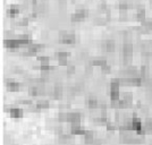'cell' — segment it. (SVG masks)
<instances>
[{"mask_svg":"<svg viewBox=\"0 0 152 145\" xmlns=\"http://www.w3.org/2000/svg\"><path fill=\"white\" fill-rule=\"evenodd\" d=\"M75 35L74 34H67V33H61L60 34V43H65V44H73L75 43Z\"/></svg>","mask_w":152,"mask_h":145,"instance_id":"6da1fadb","label":"cell"},{"mask_svg":"<svg viewBox=\"0 0 152 145\" xmlns=\"http://www.w3.org/2000/svg\"><path fill=\"white\" fill-rule=\"evenodd\" d=\"M67 121L70 122L72 125H80V122H81V116L77 112H70V114H68Z\"/></svg>","mask_w":152,"mask_h":145,"instance_id":"7a4b0ae2","label":"cell"},{"mask_svg":"<svg viewBox=\"0 0 152 145\" xmlns=\"http://www.w3.org/2000/svg\"><path fill=\"white\" fill-rule=\"evenodd\" d=\"M5 45H6L7 48L11 49V50H15V49L19 48L21 43H19L18 40H6V41H5Z\"/></svg>","mask_w":152,"mask_h":145,"instance_id":"3957f363","label":"cell"},{"mask_svg":"<svg viewBox=\"0 0 152 145\" xmlns=\"http://www.w3.org/2000/svg\"><path fill=\"white\" fill-rule=\"evenodd\" d=\"M132 126H133V130H136L137 133L143 128V127H142L141 120H140L139 118H136V117H133V118H132Z\"/></svg>","mask_w":152,"mask_h":145,"instance_id":"277c9868","label":"cell"},{"mask_svg":"<svg viewBox=\"0 0 152 145\" xmlns=\"http://www.w3.org/2000/svg\"><path fill=\"white\" fill-rule=\"evenodd\" d=\"M103 48H104L106 51H108V52H112V51H115L116 44H115V42H114L112 40H109V41H107V42L103 44Z\"/></svg>","mask_w":152,"mask_h":145,"instance_id":"5b68a950","label":"cell"},{"mask_svg":"<svg viewBox=\"0 0 152 145\" xmlns=\"http://www.w3.org/2000/svg\"><path fill=\"white\" fill-rule=\"evenodd\" d=\"M72 133L74 135H84L85 132L81 127V125H72Z\"/></svg>","mask_w":152,"mask_h":145,"instance_id":"8992f818","label":"cell"},{"mask_svg":"<svg viewBox=\"0 0 152 145\" xmlns=\"http://www.w3.org/2000/svg\"><path fill=\"white\" fill-rule=\"evenodd\" d=\"M42 48H43V45H41V44H30L29 48H27V51H30L31 53L35 55L36 52L41 51Z\"/></svg>","mask_w":152,"mask_h":145,"instance_id":"52a82bcc","label":"cell"},{"mask_svg":"<svg viewBox=\"0 0 152 145\" xmlns=\"http://www.w3.org/2000/svg\"><path fill=\"white\" fill-rule=\"evenodd\" d=\"M9 114H10V117H11V118H21V117H23V111H22L21 109H17V108L10 109Z\"/></svg>","mask_w":152,"mask_h":145,"instance_id":"ba28073f","label":"cell"},{"mask_svg":"<svg viewBox=\"0 0 152 145\" xmlns=\"http://www.w3.org/2000/svg\"><path fill=\"white\" fill-rule=\"evenodd\" d=\"M84 142L86 144H93L94 143V138H93L92 132H85V134H84Z\"/></svg>","mask_w":152,"mask_h":145,"instance_id":"9c48e42d","label":"cell"},{"mask_svg":"<svg viewBox=\"0 0 152 145\" xmlns=\"http://www.w3.org/2000/svg\"><path fill=\"white\" fill-rule=\"evenodd\" d=\"M123 52L124 55H127V56H132V52H133V47L131 43H125L124 47H123Z\"/></svg>","mask_w":152,"mask_h":145,"instance_id":"30bf717a","label":"cell"},{"mask_svg":"<svg viewBox=\"0 0 152 145\" xmlns=\"http://www.w3.org/2000/svg\"><path fill=\"white\" fill-rule=\"evenodd\" d=\"M8 82V90L10 91V92H16V91H18L19 90V84L18 83H15V82H13V81H7Z\"/></svg>","mask_w":152,"mask_h":145,"instance_id":"8fae6325","label":"cell"},{"mask_svg":"<svg viewBox=\"0 0 152 145\" xmlns=\"http://www.w3.org/2000/svg\"><path fill=\"white\" fill-rule=\"evenodd\" d=\"M98 106H99V102H98V100L95 98H89V100H88V107L90 109H95V108H98Z\"/></svg>","mask_w":152,"mask_h":145,"instance_id":"7c38bea8","label":"cell"},{"mask_svg":"<svg viewBox=\"0 0 152 145\" xmlns=\"http://www.w3.org/2000/svg\"><path fill=\"white\" fill-rule=\"evenodd\" d=\"M61 94H62V88H61V86H59V85L55 86V88H54V93H52V96H54L55 99H59V98L61 96Z\"/></svg>","mask_w":152,"mask_h":145,"instance_id":"4fadbf2b","label":"cell"},{"mask_svg":"<svg viewBox=\"0 0 152 145\" xmlns=\"http://www.w3.org/2000/svg\"><path fill=\"white\" fill-rule=\"evenodd\" d=\"M104 65H107V61L104 58H100V59H94L92 61V66H100V67H103Z\"/></svg>","mask_w":152,"mask_h":145,"instance_id":"5bb4252c","label":"cell"},{"mask_svg":"<svg viewBox=\"0 0 152 145\" xmlns=\"http://www.w3.org/2000/svg\"><path fill=\"white\" fill-rule=\"evenodd\" d=\"M75 14L80 17V18H82V19H84L86 16H88V14H89V11L86 10V9H77L76 11H75Z\"/></svg>","mask_w":152,"mask_h":145,"instance_id":"9a60e30c","label":"cell"},{"mask_svg":"<svg viewBox=\"0 0 152 145\" xmlns=\"http://www.w3.org/2000/svg\"><path fill=\"white\" fill-rule=\"evenodd\" d=\"M127 104H128V107H131V104H132V101H133V96H132V94L131 93H125L124 94V99H123Z\"/></svg>","mask_w":152,"mask_h":145,"instance_id":"2e32d148","label":"cell"},{"mask_svg":"<svg viewBox=\"0 0 152 145\" xmlns=\"http://www.w3.org/2000/svg\"><path fill=\"white\" fill-rule=\"evenodd\" d=\"M36 108L37 109H47V108H49V101H39L36 103Z\"/></svg>","mask_w":152,"mask_h":145,"instance_id":"e0dca14e","label":"cell"},{"mask_svg":"<svg viewBox=\"0 0 152 145\" xmlns=\"http://www.w3.org/2000/svg\"><path fill=\"white\" fill-rule=\"evenodd\" d=\"M111 101H119V91H110Z\"/></svg>","mask_w":152,"mask_h":145,"instance_id":"ac0fdd59","label":"cell"},{"mask_svg":"<svg viewBox=\"0 0 152 145\" xmlns=\"http://www.w3.org/2000/svg\"><path fill=\"white\" fill-rule=\"evenodd\" d=\"M17 14H18V8H17L16 6H13V7L8 10V15H9L10 17H15Z\"/></svg>","mask_w":152,"mask_h":145,"instance_id":"d6986e66","label":"cell"},{"mask_svg":"<svg viewBox=\"0 0 152 145\" xmlns=\"http://www.w3.org/2000/svg\"><path fill=\"white\" fill-rule=\"evenodd\" d=\"M142 25H143V27H145V29H152V21L151 19H143V21H142Z\"/></svg>","mask_w":152,"mask_h":145,"instance_id":"ffe728a7","label":"cell"},{"mask_svg":"<svg viewBox=\"0 0 152 145\" xmlns=\"http://www.w3.org/2000/svg\"><path fill=\"white\" fill-rule=\"evenodd\" d=\"M94 122H95L96 125H104V124H108L107 119H106V118H103V117L95 118V119H94Z\"/></svg>","mask_w":152,"mask_h":145,"instance_id":"44dd1931","label":"cell"},{"mask_svg":"<svg viewBox=\"0 0 152 145\" xmlns=\"http://www.w3.org/2000/svg\"><path fill=\"white\" fill-rule=\"evenodd\" d=\"M29 93H30V95H32V96H36L39 94V88L36 86H31L29 88Z\"/></svg>","mask_w":152,"mask_h":145,"instance_id":"7402d4cb","label":"cell"},{"mask_svg":"<svg viewBox=\"0 0 152 145\" xmlns=\"http://www.w3.org/2000/svg\"><path fill=\"white\" fill-rule=\"evenodd\" d=\"M136 17H137L139 19H142V21H143V19L145 18V10H144V9H139Z\"/></svg>","mask_w":152,"mask_h":145,"instance_id":"603a6c76","label":"cell"},{"mask_svg":"<svg viewBox=\"0 0 152 145\" xmlns=\"http://www.w3.org/2000/svg\"><path fill=\"white\" fill-rule=\"evenodd\" d=\"M39 61L41 62V66H48L49 65V58L48 57H40Z\"/></svg>","mask_w":152,"mask_h":145,"instance_id":"cb8c5ba5","label":"cell"},{"mask_svg":"<svg viewBox=\"0 0 152 145\" xmlns=\"http://www.w3.org/2000/svg\"><path fill=\"white\" fill-rule=\"evenodd\" d=\"M68 141H69V136H68V135L61 134L60 136H59V142H60V143H67Z\"/></svg>","mask_w":152,"mask_h":145,"instance_id":"d4e9b609","label":"cell"},{"mask_svg":"<svg viewBox=\"0 0 152 145\" xmlns=\"http://www.w3.org/2000/svg\"><path fill=\"white\" fill-rule=\"evenodd\" d=\"M119 8H121L122 10L128 9V8H129V2H127V1H121V3H119Z\"/></svg>","mask_w":152,"mask_h":145,"instance_id":"484cf974","label":"cell"},{"mask_svg":"<svg viewBox=\"0 0 152 145\" xmlns=\"http://www.w3.org/2000/svg\"><path fill=\"white\" fill-rule=\"evenodd\" d=\"M148 74H149L148 67L143 66V67H142V70H141V77H142V78H145V77H148Z\"/></svg>","mask_w":152,"mask_h":145,"instance_id":"4316f807","label":"cell"},{"mask_svg":"<svg viewBox=\"0 0 152 145\" xmlns=\"http://www.w3.org/2000/svg\"><path fill=\"white\" fill-rule=\"evenodd\" d=\"M56 56H57V58H67L69 56V53L65 52V51H60V52H57Z\"/></svg>","mask_w":152,"mask_h":145,"instance_id":"83f0119b","label":"cell"},{"mask_svg":"<svg viewBox=\"0 0 152 145\" xmlns=\"http://www.w3.org/2000/svg\"><path fill=\"white\" fill-rule=\"evenodd\" d=\"M75 73V66L74 65H69L68 67H67V74L68 75H72V74H74Z\"/></svg>","mask_w":152,"mask_h":145,"instance_id":"f1b7e54d","label":"cell"},{"mask_svg":"<svg viewBox=\"0 0 152 145\" xmlns=\"http://www.w3.org/2000/svg\"><path fill=\"white\" fill-rule=\"evenodd\" d=\"M67 118H68V114H65V112L59 114V120L60 121H67Z\"/></svg>","mask_w":152,"mask_h":145,"instance_id":"f546056e","label":"cell"},{"mask_svg":"<svg viewBox=\"0 0 152 145\" xmlns=\"http://www.w3.org/2000/svg\"><path fill=\"white\" fill-rule=\"evenodd\" d=\"M107 128H108V130H110V132H114V130L117 129V127H116L115 125H112V122H108V124H107Z\"/></svg>","mask_w":152,"mask_h":145,"instance_id":"4dcf8cb0","label":"cell"},{"mask_svg":"<svg viewBox=\"0 0 152 145\" xmlns=\"http://www.w3.org/2000/svg\"><path fill=\"white\" fill-rule=\"evenodd\" d=\"M27 24H29V19L27 18H23L22 21L18 22V25H21V26H26Z\"/></svg>","mask_w":152,"mask_h":145,"instance_id":"1f68e13d","label":"cell"},{"mask_svg":"<svg viewBox=\"0 0 152 145\" xmlns=\"http://www.w3.org/2000/svg\"><path fill=\"white\" fill-rule=\"evenodd\" d=\"M131 60H132V56H127V55H124V63H125V65L129 63V62H131Z\"/></svg>","mask_w":152,"mask_h":145,"instance_id":"d6a6232c","label":"cell"},{"mask_svg":"<svg viewBox=\"0 0 152 145\" xmlns=\"http://www.w3.org/2000/svg\"><path fill=\"white\" fill-rule=\"evenodd\" d=\"M58 62L60 66H66L67 65V58H58Z\"/></svg>","mask_w":152,"mask_h":145,"instance_id":"836d02e7","label":"cell"},{"mask_svg":"<svg viewBox=\"0 0 152 145\" xmlns=\"http://www.w3.org/2000/svg\"><path fill=\"white\" fill-rule=\"evenodd\" d=\"M101 69H102V71L103 73H110V66H108V65H104L103 67H101Z\"/></svg>","mask_w":152,"mask_h":145,"instance_id":"e575fe53","label":"cell"},{"mask_svg":"<svg viewBox=\"0 0 152 145\" xmlns=\"http://www.w3.org/2000/svg\"><path fill=\"white\" fill-rule=\"evenodd\" d=\"M99 8H101V9H106V2L102 1V2L99 5Z\"/></svg>","mask_w":152,"mask_h":145,"instance_id":"d590c367","label":"cell"}]
</instances>
